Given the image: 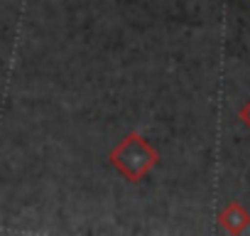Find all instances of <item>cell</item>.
<instances>
[{"label": "cell", "mask_w": 250, "mask_h": 236, "mask_svg": "<svg viewBox=\"0 0 250 236\" xmlns=\"http://www.w3.org/2000/svg\"><path fill=\"white\" fill-rule=\"evenodd\" d=\"M238 118H240V121H243V126L250 131V98L243 103V108L238 111Z\"/></svg>", "instance_id": "obj_3"}, {"label": "cell", "mask_w": 250, "mask_h": 236, "mask_svg": "<svg viewBox=\"0 0 250 236\" xmlns=\"http://www.w3.org/2000/svg\"><path fill=\"white\" fill-rule=\"evenodd\" d=\"M218 224L228 234H243L250 226V212L240 202H228L218 214Z\"/></svg>", "instance_id": "obj_2"}, {"label": "cell", "mask_w": 250, "mask_h": 236, "mask_svg": "<svg viewBox=\"0 0 250 236\" xmlns=\"http://www.w3.org/2000/svg\"><path fill=\"white\" fill-rule=\"evenodd\" d=\"M248 3H250V0H248Z\"/></svg>", "instance_id": "obj_4"}, {"label": "cell", "mask_w": 250, "mask_h": 236, "mask_svg": "<svg viewBox=\"0 0 250 236\" xmlns=\"http://www.w3.org/2000/svg\"><path fill=\"white\" fill-rule=\"evenodd\" d=\"M108 160L128 182H140L160 163V153L140 133H128L110 150Z\"/></svg>", "instance_id": "obj_1"}]
</instances>
